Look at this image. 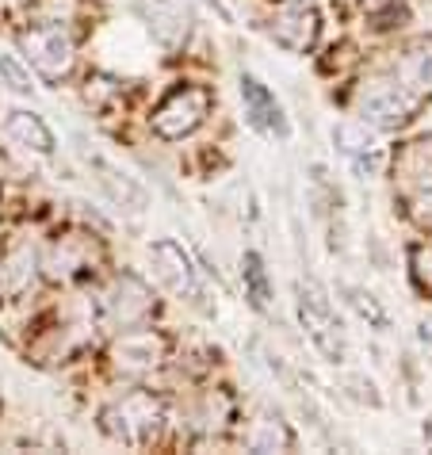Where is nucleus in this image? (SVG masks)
<instances>
[{"label":"nucleus","instance_id":"obj_12","mask_svg":"<svg viewBox=\"0 0 432 455\" xmlns=\"http://www.w3.org/2000/svg\"><path fill=\"white\" fill-rule=\"evenodd\" d=\"M241 104H245V116L249 123L257 126L264 134H276V138H287L291 134V123L284 116V108H279V100L272 96L268 84H260L257 77H249V73H241Z\"/></svg>","mask_w":432,"mask_h":455},{"label":"nucleus","instance_id":"obj_24","mask_svg":"<svg viewBox=\"0 0 432 455\" xmlns=\"http://www.w3.org/2000/svg\"><path fill=\"white\" fill-rule=\"evenodd\" d=\"M417 219H421L428 230H432V188H425V192L417 196Z\"/></svg>","mask_w":432,"mask_h":455},{"label":"nucleus","instance_id":"obj_17","mask_svg":"<svg viewBox=\"0 0 432 455\" xmlns=\"http://www.w3.org/2000/svg\"><path fill=\"white\" fill-rule=\"evenodd\" d=\"M4 134L12 138L16 146L23 149H35V154H54V134H50V126L39 119V116H31V111H8L4 116Z\"/></svg>","mask_w":432,"mask_h":455},{"label":"nucleus","instance_id":"obj_16","mask_svg":"<svg viewBox=\"0 0 432 455\" xmlns=\"http://www.w3.org/2000/svg\"><path fill=\"white\" fill-rule=\"evenodd\" d=\"M333 146L360 172H375L379 165H383V149L375 146V134L367 131V123H337L333 126Z\"/></svg>","mask_w":432,"mask_h":455},{"label":"nucleus","instance_id":"obj_5","mask_svg":"<svg viewBox=\"0 0 432 455\" xmlns=\"http://www.w3.org/2000/svg\"><path fill=\"white\" fill-rule=\"evenodd\" d=\"M23 54L35 69H39L43 81H66L73 61H77V46H73V35L61 28V23H43V28H31L23 35Z\"/></svg>","mask_w":432,"mask_h":455},{"label":"nucleus","instance_id":"obj_9","mask_svg":"<svg viewBox=\"0 0 432 455\" xmlns=\"http://www.w3.org/2000/svg\"><path fill=\"white\" fill-rule=\"evenodd\" d=\"M81 157H84V165L92 169L96 176V184L108 192L111 204H119V207H131V211H146L149 204V196H146V188L134 180L131 172H123L116 161H111L108 154H100V149H92L88 142H81Z\"/></svg>","mask_w":432,"mask_h":455},{"label":"nucleus","instance_id":"obj_3","mask_svg":"<svg viewBox=\"0 0 432 455\" xmlns=\"http://www.w3.org/2000/svg\"><path fill=\"white\" fill-rule=\"evenodd\" d=\"M299 322H302V330H307V337L314 340V348L322 352L329 363H345V356H348L345 330H340L329 299L314 283L299 287Z\"/></svg>","mask_w":432,"mask_h":455},{"label":"nucleus","instance_id":"obj_15","mask_svg":"<svg viewBox=\"0 0 432 455\" xmlns=\"http://www.w3.org/2000/svg\"><path fill=\"white\" fill-rule=\"evenodd\" d=\"M35 272H39V252L28 242H16L4 249L0 257V295L4 299H20L23 291H31Z\"/></svg>","mask_w":432,"mask_h":455},{"label":"nucleus","instance_id":"obj_13","mask_svg":"<svg viewBox=\"0 0 432 455\" xmlns=\"http://www.w3.org/2000/svg\"><path fill=\"white\" fill-rule=\"evenodd\" d=\"M394 81L410 100L432 96V39H421L402 50L398 61H394Z\"/></svg>","mask_w":432,"mask_h":455},{"label":"nucleus","instance_id":"obj_21","mask_svg":"<svg viewBox=\"0 0 432 455\" xmlns=\"http://www.w3.org/2000/svg\"><path fill=\"white\" fill-rule=\"evenodd\" d=\"M0 84L12 88L16 96H31L35 92V81H31V69L23 66L20 58H12L0 50Z\"/></svg>","mask_w":432,"mask_h":455},{"label":"nucleus","instance_id":"obj_8","mask_svg":"<svg viewBox=\"0 0 432 455\" xmlns=\"http://www.w3.org/2000/svg\"><path fill=\"white\" fill-rule=\"evenodd\" d=\"M164 360H169V337L157 330H146V325L126 330L116 345H111V363H116V371H123V375H149V371H157Z\"/></svg>","mask_w":432,"mask_h":455},{"label":"nucleus","instance_id":"obj_6","mask_svg":"<svg viewBox=\"0 0 432 455\" xmlns=\"http://www.w3.org/2000/svg\"><path fill=\"white\" fill-rule=\"evenodd\" d=\"M356 111H360V123L375 126V131H398V126L410 123L413 116V100L402 92L398 81H367L360 88V100H356Z\"/></svg>","mask_w":432,"mask_h":455},{"label":"nucleus","instance_id":"obj_19","mask_svg":"<svg viewBox=\"0 0 432 455\" xmlns=\"http://www.w3.org/2000/svg\"><path fill=\"white\" fill-rule=\"evenodd\" d=\"M295 444V436H291L287 421L279 413H260L257 421H252V433H249V448L252 451H279V448H291Z\"/></svg>","mask_w":432,"mask_h":455},{"label":"nucleus","instance_id":"obj_23","mask_svg":"<svg viewBox=\"0 0 432 455\" xmlns=\"http://www.w3.org/2000/svg\"><path fill=\"white\" fill-rule=\"evenodd\" d=\"M348 299H352V307L364 314L367 322H375V325H387V314L379 310V302H375V295H367V291H360V287H348Z\"/></svg>","mask_w":432,"mask_h":455},{"label":"nucleus","instance_id":"obj_11","mask_svg":"<svg viewBox=\"0 0 432 455\" xmlns=\"http://www.w3.org/2000/svg\"><path fill=\"white\" fill-rule=\"evenodd\" d=\"M317 31H322V20H317V12L307 4H287L284 12H276L268 20L272 43L284 46L287 54H307L317 43Z\"/></svg>","mask_w":432,"mask_h":455},{"label":"nucleus","instance_id":"obj_22","mask_svg":"<svg viewBox=\"0 0 432 455\" xmlns=\"http://www.w3.org/2000/svg\"><path fill=\"white\" fill-rule=\"evenodd\" d=\"M410 268H413V280L425 291H432V245H413L410 249Z\"/></svg>","mask_w":432,"mask_h":455},{"label":"nucleus","instance_id":"obj_18","mask_svg":"<svg viewBox=\"0 0 432 455\" xmlns=\"http://www.w3.org/2000/svg\"><path fill=\"white\" fill-rule=\"evenodd\" d=\"M398 176L405 184H413L417 192L432 188V138H417L398 154Z\"/></svg>","mask_w":432,"mask_h":455},{"label":"nucleus","instance_id":"obj_10","mask_svg":"<svg viewBox=\"0 0 432 455\" xmlns=\"http://www.w3.org/2000/svg\"><path fill=\"white\" fill-rule=\"evenodd\" d=\"M142 20L164 50L180 46L192 35V23H196L188 0H142Z\"/></svg>","mask_w":432,"mask_h":455},{"label":"nucleus","instance_id":"obj_4","mask_svg":"<svg viewBox=\"0 0 432 455\" xmlns=\"http://www.w3.org/2000/svg\"><path fill=\"white\" fill-rule=\"evenodd\" d=\"M154 291H149L134 272H123L108 283V291L100 295V314H104L108 325L116 330H134V325H146L154 318Z\"/></svg>","mask_w":432,"mask_h":455},{"label":"nucleus","instance_id":"obj_2","mask_svg":"<svg viewBox=\"0 0 432 455\" xmlns=\"http://www.w3.org/2000/svg\"><path fill=\"white\" fill-rule=\"evenodd\" d=\"M211 88L203 84H176L169 96L161 100L154 108V116H149V126H154V134L161 142H184V138H192L203 123L211 116Z\"/></svg>","mask_w":432,"mask_h":455},{"label":"nucleus","instance_id":"obj_20","mask_svg":"<svg viewBox=\"0 0 432 455\" xmlns=\"http://www.w3.org/2000/svg\"><path fill=\"white\" fill-rule=\"evenodd\" d=\"M241 280H245V295L252 299V307H268L272 299V283H268V268H264L260 252H245L241 257Z\"/></svg>","mask_w":432,"mask_h":455},{"label":"nucleus","instance_id":"obj_1","mask_svg":"<svg viewBox=\"0 0 432 455\" xmlns=\"http://www.w3.org/2000/svg\"><path fill=\"white\" fill-rule=\"evenodd\" d=\"M100 421H104V433L111 440L142 448L161 433L164 410H161V398H154L149 390H131V395H123L111 402V406H104Z\"/></svg>","mask_w":432,"mask_h":455},{"label":"nucleus","instance_id":"obj_25","mask_svg":"<svg viewBox=\"0 0 432 455\" xmlns=\"http://www.w3.org/2000/svg\"><path fill=\"white\" fill-rule=\"evenodd\" d=\"M287 4H307V0H287Z\"/></svg>","mask_w":432,"mask_h":455},{"label":"nucleus","instance_id":"obj_14","mask_svg":"<svg viewBox=\"0 0 432 455\" xmlns=\"http://www.w3.org/2000/svg\"><path fill=\"white\" fill-rule=\"evenodd\" d=\"M92 260H96V242L92 237L88 234H66V237H58V242L46 249L43 268L54 275V280H73V275H81Z\"/></svg>","mask_w":432,"mask_h":455},{"label":"nucleus","instance_id":"obj_7","mask_svg":"<svg viewBox=\"0 0 432 455\" xmlns=\"http://www.w3.org/2000/svg\"><path fill=\"white\" fill-rule=\"evenodd\" d=\"M149 264H154V275L172 291V295H180L188 302H196V307H203L207 291H203L199 272H196V264L188 260L184 245H176L172 237H157V242L149 245Z\"/></svg>","mask_w":432,"mask_h":455}]
</instances>
